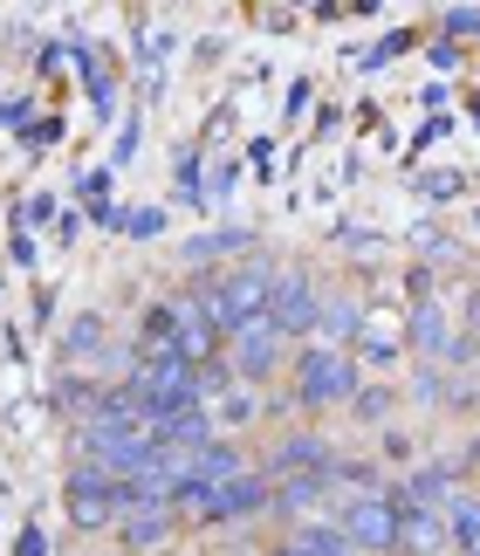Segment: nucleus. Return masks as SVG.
Segmentation results:
<instances>
[{"instance_id": "1", "label": "nucleus", "mask_w": 480, "mask_h": 556, "mask_svg": "<svg viewBox=\"0 0 480 556\" xmlns=\"http://www.w3.org/2000/svg\"><path fill=\"white\" fill-rule=\"evenodd\" d=\"M364 384V365L351 351H330V344H302L289 357V405L302 419H323V413H351Z\"/></svg>"}, {"instance_id": "43", "label": "nucleus", "mask_w": 480, "mask_h": 556, "mask_svg": "<svg viewBox=\"0 0 480 556\" xmlns=\"http://www.w3.org/2000/svg\"><path fill=\"white\" fill-rule=\"evenodd\" d=\"M426 55H432V70H453V62H460V49H453V41H432Z\"/></svg>"}, {"instance_id": "10", "label": "nucleus", "mask_w": 480, "mask_h": 556, "mask_svg": "<svg viewBox=\"0 0 480 556\" xmlns=\"http://www.w3.org/2000/svg\"><path fill=\"white\" fill-rule=\"evenodd\" d=\"M384 495H391V508H440L446 516V502L460 495V467H453V454L419 460V467H405V481H391Z\"/></svg>"}, {"instance_id": "13", "label": "nucleus", "mask_w": 480, "mask_h": 556, "mask_svg": "<svg viewBox=\"0 0 480 556\" xmlns=\"http://www.w3.org/2000/svg\"><path fill=\"white\" fill-rule=\"evenodd\" d=\"M330 502V488H323V475H289L275 481V502H268V522L295 529V522H316V508Z\"/></svg>"}, {"instance_id": "18", "label": "nucleus", "mask_w": 480, "mask_h": 556, "mask_svg": "<svg viewBox=\"0 0 480 556\" xmlns=\"http://www.w3.org/2000/svg\"><path fill=\"white\" fill-rule=\"evenodd\" d=\"M97 399H103V378H90V371H83V378H76V371H62V378L49 384V405H55L62 419H76V426L97 413Z\"/></svg>"}, {"instance_id": "15", "label": "nucleus", "mask_w": 480, "mask_h": 556, "mask_svg": "<svg viewBox=\"0 0 480 556\" xmlns=\"http://www.w3.org/2000/svg\"><path fill=\"white\" fill-rule=\"evenodd\" d=\"M248 454H240L233 440H213V446H200V454H186V481L192 488H220V481H240L248 475Z\"/></svg>"}, {"instance_id": "42", "label": "nucleus", "mask_w": 480, "mask_h": 556, "mask_svg": "<svg viewBox=\"0 0 480 556\" xmlns=\"http://www.w3.org/2000/svg\"><path fill=\"white\" fill-rule=\"evenodd\" d=\"M453 467H460V481H467V475H473V467H480V433H473V440L460 446V454H453Z\"/></svg>"}, {"instance_id": "38", "label": "nucleus", "mask_w": 480, "mask_h": 556, "mask_svg": "<svg viewBox=\"0 0 480 556\" xmlns=\"http://www.w3.org/2000/svg\"><path fill=\"white\" fill-rule=\"evenodd\" d=\"M384 460H391V467H412V433H399V426H384Z\"/></svg>"}, {"instance_id": "26", "label": "nucleus", "mask_w": 480, "mask_h": 556, "mask_svg": "<svg viewBox=\"0 0 480 556\" xmlns=\"http://www.w3.org/2000/svg\"><path fill=\"white\" fill-rule=\"evenodd\" d=\"M412 41H419V35H412V28H391L384 41H370V49L357 55V70H364V76H370V70H384V62H391V55H405Z\"/></svg>"}, {"instance_id": "2", "label": "nucleus", "mask_w": 480, "mask_h": 556, "mask_svg": "<svg viewBox=\"0 0 480 556\" xmlns=\"http://www.w3.org/2000/svg\"><path fill=\"white\" fill-rule=\"evenodd\" d=\"M268 502H275V481L248 467L240 481H220V488H200V502H192L186 522L200 529H248V522H268Z\"/></svg>"}, {"instance_id": "9", "label": "nucleus", "mask_w": 480, "mask_h": 556, "mask_svg": "<svg viewBox=\"0 0 480 556\" xmlns=\"http://www.w3.org/2000/svg\"><path fill=\"white\" fill-rule=\"evenodd\" d=\"M248 254H261L254 227H206V233H192V241H179V268L186 275H220L233 262H248Z\"/></svg>"}, {"instance_id": "6", "label": "nucleus", "mask_w": 480, "mask_h": 556, "mask_svg": "<svg viewBox=\"0 0 480 556\" xmlns=\"http://www.w3.org/2000/svg\"><path fill=\"white\" fill-rule=\"evenodd\" d=\"M337 460V440L316 433V426H281V433L268 440V454H261L254 467L268 481H289V475H323V467Z\"/></svg>"}, {"instance_id": "40", "label": "nucleus", "mask_w": 480, "mask_h": 556, "mask_svg": "<svg viewBox=\"0 0 480 556\" xmlns=\"http://www.w3.org/2000/svg\"><path fill=\"white\" fill-rule=\"evenodd\" d=\"M233 186H240V159H227V165H220V173H213V186H206V192H213V200H227V192H233Z\"/></svg>"}, {"instance_id": "12", "label": "nucleus", "mask_w": 480, "mask_h": 556, "mask_svg": "<svg viewBox=\"0 0 480 556\" xmlns=\"http://www.w3.org/2000/svg\"><path fill=\"white\" fill-rule=\"evenodd\" d=\"M364 303L351 289H337V282H323V303H316V344H330V351H357V337H364Z\"/></svg>"}, {"instance_id": "16", "label": "nucleus", "mask_w": 480, "mask_h": 556, "mask_svg": "<svg viewBox=\"0 0 480 556\" xmlns=\"http://www.w3.org/2000/svg\"><path fill=\"white\" fill-rule=\"evenodd\" d=\"M453 549L440 508H399V556H440Z\"/></svg>"}, {"instance_id": "19", "label": "nucleus", "mask_w": 480, "mask_h": 556, "mask_svg": "<svg viewBox=\"0 0 480 556\" xmlns=\"http://www.w3.org/2000/svg\"><path fill=\"white\" fill-rule=\"evenodd\" d=\"M206 413H213V426H220V440H227V433H248V426L268 413V405L254 399V384H233V392H227V399H213Z\"/></svg>"}, {"instance_id": "22", "label": "nucleus", "mask_w": 480, "mask_h": 556, "mask_svg": "<svg viewBox=\"0 0 480 556\" xmlns=\"http://www.w3.org/2000/svg\"><path fill=\"white\" fill-rule=\"evenodd\" d=\"M446 536H453V549H473L480 543V495L460 488V495L446 502Z\"/></svg>"}, {"instance_id": "31", "label": "nucleus", "mask_w": 480, "mask_h": 556, "mask_svg": "<svg viewBox=\"0 0 480 556\" xmlns=\"http://www.w3.org/2000/svg\"><path fill=\"white\" fill-rule=\"evenodd\" d=\"M310 103H316V83H310V76H295V83H289V97H281V117L295 124L302 111H310Z\"/></svg>"}, {"instance_id": "30", "label": "nucleus", "mask_w": 480, "mask_h": 556, "mask_svg": "<svg viewBox=\"0 0 480 556\" xmlns=\"http://www.w3.org/2000/svg\"><path fill=\"white\" fill-rule=\"evenodd\" d=\"M419 192H426V200H460V192H467V173H426Z\"/></svg>"}, {"instance_id": "20", "label": "nucleus", "mask_w": 480, "mask_h": 556, "mask_svg": "<svg viewBox=\"0 0 480 556\" xmlns=\"http://www.w3.org/2000/svg\"><path fill=\"white\" fill-rule=\"evenodd\" d=\"M357 365H399V357H405V324L399 330H384V324H370V316H364V337H357Z\"/></svg>"}, {"instance_id": "33", "label": "nucleus", "mask_w": 480, "mask_h": 556, "mask_svg": "<svg viewBox=\"0 0 480 556\" xmlns=\"http://www.w3.org/2000/svg\"><path fill=\"white\" fill-rule=\"evenodd\" d=\"M337 248H343V254H378V233H370V227H351V220H343V227H337Z\"/></svg>"}, {"instance_id": "39", "label": "nucleus", "mask_w": 480, "mask_h": 556, "mask_svg": "<svg viewBox=\"0 0 480 556\" xmlns=\"http://www.w3.org/2000/svg\"><path fill=\"white\" fill-rule=\"evenodd\" d=\"M14 556H49V536H41L35 522H21V536H14Z\"/></svg>"}, {"instance_id": "27", "label": "nucleus", "mask_w": 480, "mask_h": 556, "mask_svg": "<svg viewBox=\"0 0 480 556\" xmlns=\"http://www.w3.org/2000/svg\"><path fill=\"white\" fill-rule=\"evenodd\" d=\"M440 41H453V49H460V41H480V8H446L440 14Z\"/></svg>"}, {"instance_id": "32", "label": "nucleus", "mask_w": 480, "mask_h": 556, "mask_svg": "<svg viewBox=\"0 0 480 556\" xmlns=\"http://www.w3.org/2000/svg\"><path fill=\"white\" fill-rule=\"evenodd\" d=\"M41 220H55V192H35L28 206H14V227H41Z\"/></svg>"}, {"instance_id": "24", "label": "nucleus", "mask_w": 480, "mask_h": 556, "mask_svg": "<svg viewBox=\"0 0 480 556\" xmlns=\"http://www.w3.org/2000/svg\"><path fill=\"white\" fill-rule=\"evenodd\" d=\"M412 399H419L426 413H446V399H453V371H446V365H419V371H412Z\"/></svg>"}, {"instance_id": "23", "label": "nucleus", "mask_w": 480, "mask_h": 556, "mask_svg": "<svg viewBox=\"0 0 480 556\" xmlns=\"http://www.w3.org/2000/svg\"><path fill=\"white\" fill-rule=\"evenodd\" d=\"M391 413H399V384H357V399H351L357 426H384Z\"/></svg>"}, {"instance_id": "7", "label": "nucleus", "mask_w": 480, "mask_h": 556, "mask_svg": "<svg viewBox=\"0 0 480 556\" xmlns=\"http://www.w3.org/2000/svg\"><path fill=\"white\" fill-rule=\"evenodd\" d=\"M62 516L76 529H117V481L103 475V467L76 460L70 481H62Z\"/></svg>"}, {"instance_id": "14", "label": "nucleus", "mask_w": 480, "mask_h": 556, "mask_svg": "<svg viewBox=\"0 0 480 556\" xmlns=\"http://www.w3.org/2000/svg\"><path fill=\"white\" fill-rule=\"evenodd\" d=\"M172 536H179V508H172V502H138V508L117 522V543H124V549H159V543H172Z\"/></svg>"}, {"instance_id": "45", "label": "nucleus", "mask_w": 480, "mask_h": 556, "mask_svg": "<svg viewBox=\"0 0 480 556\" xmlns=\"http://www.w3.org/2000/svg\"><path fill=\"white\" fill-rule=\"evenodd\" d=\"M460 556H480V543H473V549H460Z\"/></svg>"}, {"instance_id": "41", "label": "nucleus", "mask_w": 480, "mask_h": 556, "mask_svg": "<svg viewBox=\"0 0 480 556\" xmlns=\"http://www.w3.org/2000/svg\"><path fill=\"white\" fill-rule=\"evenodd\" d=\"M83 227H90V213H55V233H62V241H83Z\"/></svg>"}, {"instance_id": "5", "label": "nucleus", "mask_w": 480, "mask_h": 556, "mask_svg": "<svg viewBox=\"0 0 480 556\" xmlns=\"http://www.w3.org/2000/svg\"><path fill=\"white\" fill-rule=\"evenodd\" d=\"M289 337H281L268 316H254V324H240L233 337H227V365H233V378L240 384H268V378H281L289 371Z\"/></svg>"}, {"instance_id": "8", "label": "nucleus", "mask_w": 480, "mask_h": 556, "mask_svg": "<svg viewBox=\"0 0 480 556\" xmlns=\"http://www.w3.org/2000/svg\"><path fill=\"white\" fill-rule=\"evenodd\" d=\"M343 536L357 543V556H399V508L391 495H364V502H343L330 516Z\"/></svg>"}, {"instance_id": "11", "label": "nucleus", "mask_w": 480, "mask_h": 556, "mask_svg": "<svg viewBox=\"0 0 480 556\" xmlns=\"http://www.w3.org/2000/svg\"><path fill=\"white\" fill-rule=\"evenodd\" d=\"M453 337H460V330H453V316H446L440 295L405 309V351L419 357V365H446V357H453Z\"/></svg>"}, {"instance_id": "3", "label": "nucleus", "mask_w": 480, "mask_h": 556, "mask_svg": "<svg viewBox=\"0 0 480 556\" xmlns=\"http://www.w3.org/2000/svg\"><path fill=\"white\" fill-rule=\"evenodd\" d=\"M124 384L144 399V426L165 419V413H186V405H200V365H186V357H144V365L130 371Z\"/></svg>"}, {"instance_id": "21", "label": "nucleus", "mask_w": 480, "mask_h": 556, "mask_svg": "<svg viewBox=\"0 0 480 556\" xmlns=\"http://www.w3.org/2000/svg\"><path fill=\"white\" fill-rule=\"evenodd\" d=\"M172 192L186 206H206V173H200V144H179L172 152Z\"/></svg>"}, {"instance_id": "29", "label": "nucleus", "mask_w": 480, "mask_h": 556, "mask_svg": "<svg viewBox=\"0 0 480 556\" xmlns=\"http://www.w3.org/2000/svg\"><path fill=\"white\" fill-rule=\"evenodd\" d=\"M76 192H83V206H90V213H97V206H111V165L83 173V179H76Z\"/></svg>"}, {"instance_id": "34", "label": "nucleus", "mask_w": 480, "mask_h": 556, "mask_svg": "<svg viewBox=\"0 0 480 556\" xmlns=\"http://www.w3.org/2000/svg\"><path fill=\"white\" fill-rule=\"evenodd\" d=\"M8 262L14 268H35V233L28 227H8Z\"/></svg>"}, {"instance_id": "28", "label": "nucleus", "mask_w": 480, "mask_h": 556, "mask_svg": "<svg viewBox=\"0 0 480 556\" xmlns=\"http://www.w3.org/2000/svg\"><path fill=\"white\" fill-rule=\"evenodd\" d=\"M138 144H144V117L130 111V124H124V131H117V144H111V173H117V165H130V159H138Z\"/></svg>"}, {"instance_id": "4", "label": "nucleus", "mask_w": 480, "mask_h": 556, "mask_svg": "<svg viewBox=\"0 0 480 556\" xmlns=\"http://www.w3.org/2000/svg\"><path fill=\"white\" fill-rule=\"evenodd\" d=\"M316 303H323V275L316 268H302V262H281L275 275V289H268V324L289 337H316Z\"/></svg>"}, {"instance_id": "25", "label": "nucleus", "mask_w": 480, "mask_h": 556, "mask_svg": "<svg viewBox=\"0 0 480 556\" xmlns=\"http://www.w3.org/2000/svg\"><path fill=\"white\" fill-rule=\"evenodd\" d=\"M117 233H130V241H159L165 206H117Z\"/></svg>"}, {"instance_id": "37", "label": "nucleus", "mask_w": 480, "mask_h": 556, "mask_svg": "<svg viewBox=\"0 0 480 556\" xmlns=\"http://www.w3.org/2000/svg\"><path fill=\"white\" fill-rule=\"evenodd\" d=\"M446 131H453V117H426V131H419V138H412V152H405V165H412V159H419V152H426V144H440Z\"/></svg>"}, {"instance_id": "17", "label": "nucleus", "mask_w": 480, "mask_h": 556, "mask_svg": "<svg viewBox=\"0 0 480 556\" xmlns=\"http://www.w3.org/2000/svg\"><path fill=\"white\" fill-rule=\"evenodd\" d=\"M103 351H111V324H103L97 309H76L70 324H62V365H97Z\"/></svg>"}, {"instance_id": "44", "label": "nucleus", "mask_w": 480, "mask_h": 556, "mask_svg": "<svg viewBox=\"0 0 480 556\" xmlns=\"http://www.w3.org/2000/svg\"><path fill=\"white\" fill-rule=\"evenodd\" d=\"M467 111H473V124H480V90H473V97H467Z\"/></svg>"}, {"instance_id": "36", "label": "nucleus", "mask_w": 480, "mask_h": 556, "mask_svg": "<svg viewBox=\"0 0 480 556\" xmlns=\"http://www.w3.org/2000/svg\"><path fill=\"white\" fill-rule=\"evenodd\" d=\"M460 337H467V344L480 351V282L467 289V303H460Z\"/></svg>"}, {"instance_id": "35", "label": "nucleus", "mask_w": 480, "mask_h": 556, "mask_svg": "<svg viewBox=\"0 0 480 556\" xmlns=\"http://www.w3.org/2000/svg\"><path fill=\"white\" fill-rule=\"evenodd\" d=\"M62 138V117H35L28 131H21V144H28V152H41V144H55Z\"/></svg>"}]
</instances>
